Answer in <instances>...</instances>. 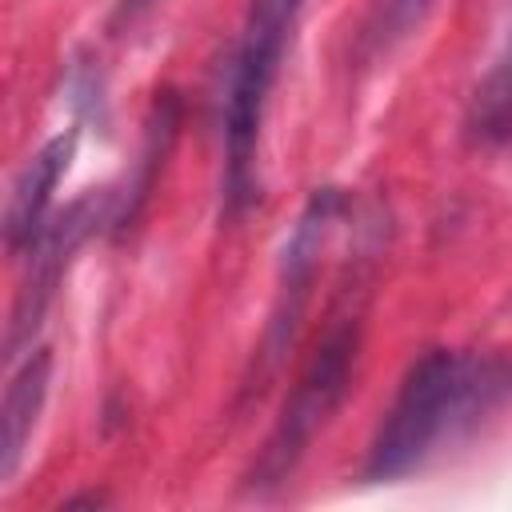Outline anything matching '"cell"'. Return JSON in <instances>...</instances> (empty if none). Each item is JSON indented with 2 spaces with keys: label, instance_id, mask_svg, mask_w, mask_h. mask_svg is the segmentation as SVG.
<instances>
[{
  "label": "cell",
  "instance_id": "cell-1",
  "mask_svg": "<svg viewBox=\"0 0 512 512\" xmlns=\"http://www.w3.org/2000/svg\"><path fill=\"white\" fill-rule=\"evenodd\" d=\"M512 396V356L428 348L404 372L392 408L384 412L364 476L400 480L420 468L444 440L472 428L484 412Z\"/></svg>",
  "mask_w": 512,
  "mask_h": 512
},
{
  "label": "cell",
  "instance_id": "cell-2",
  "mask_svg": "<svg viewBox=\"0 0 512 512\" xmlns=\"http://www.w3.org/2000/svg\"><path fill=\"white\" fill-rule=\"evenodd\" d=\"M304 0H252L240 52L232 60L228 76V100H224V204L228 212H240L252 204L256 192V144L264 124V104L276 84L284 44L292 32V20L300 16Z\"/></svg>",
  "mask_w": 512,
  "mask_h": 512
},
{
  "label": "cell",
  "instance_id": "cell-3",
  "mask_svg": "<svg viewBox=\"0 0 512 512\" xmlns=\"http://www.w3.org/2000/svg\"><path fill=\"white\" fill-rule=\"evenodd\" d=\"M356 352H360V324L348 316L344 324H336L320 348L312 352L308 368L300 372L260 460H256V472H252V484L256 488H268V484H280L296 464L300 456L308 452L312 436L328 424V416L340 408V400L348 396V384H352V368H356Z\"/></svg>",
  "mask_w": 512,
  "mask_h": 512
},
{
  "label": "cell",
  "instance_id": "cell-4",
  "mask_svg": "<svg viewBox=\"0 0 512 512\" xmlns=\"http://www.w3.org/2000/svg\"><path fill=\"white\" fill-rule=\"evenodd\" d=\"M344 208V196L336 188H324L312 196V204L304 208V216L296 220L292 228V240L284 248V284H280V304L272 312V324H268V360L276 364L280 352L292 344V332L300 324V312H304V300H308V288H312V276H316V264H320V252H324V240L336 224Z\"/></svg>",
  "mask_w": 512,
  "mask_h": 512
},
{
  "label": "cell",
  "instance_id": "cell-5",
  "mask_svg": "<svg viewBox=\"0 0 512 512\" xmlns=\"http://www.w3.org/2000/svg\"><path fill=\"white\" fill-rule=\"evenodd\" d=\"M88 224H96V212H92V196L88 200H76L72 208H64L56 220H48L40 228V236L28 244L32 252V264H28V280L20 288V300H16V320H12V336H8V348H16L40 320L44 304L52 300L72 252L80 248V240L88 236Z\"/></svg>",
  "mask_w": 512,
  "mask_h": 512
},
{
  "label": "cell",
  "instance_id": "cell-6",
  "mask_svg": "<svg viewBox=\"0 0 512 512\" xmlns=\"http://www.w3.org/2000/svg\"><path fill=\"white\" fill-rule=\"evenodd\" d=\"M72 152H76V132H64V136H52L20 168V176L12 184V196H8V212H4V236H8L12 248L32 244L40 236V228L48 224V204H52V192H56L60 176L72 164Z\"/></svg>",
  "mask_w": 512,
  "mask_h": 512
},
{
  "label": "cell",
  "instance_id": "cell-7",
  "mask_svg": "<svg viewBox=\"0 0 512 512\" xmlns=\"http://www.w3.org/2000/svg\"><path fill=\"white\" fill-rule=\"evenodd\" d=\"M48 380H52V356L48 348H36L12 376L8 392H4V408H0V480L8 484L20 468V456L32 440L36 416L44 408L48 396Z\"/></svg>",
  "mask_w": 512,
  "mask_h": 512
},
{
  "label": "cell",
  "instance_id": "cell-8",
  "mask_svg": "<svg viewBox=\"0 0 512 512\" xmlns=\"http://www.w3.org/2000/svg\"><path fill=\"white\" fill-rule=\"evenodd\" d=\"M468 136L476 144H504L512 140V32L492 64V72L480 80L472 108H468Z\"/></svg>",
  "mask_w": 512,
  "mask_h": 512
},
{
  "label": "cell",
  "instance_id": "cell-9",
  "mask_svg": "<svg viewBox=\"0 0 512 512\" xmlns=\"http://www.w3.org/2000/svg\"><path fill=\"white\" fill-rule=\"evenodd\" d=\"M428 4H432V0H388V24H392V28H408V24H416V20L424 16Z\"/></svg>",
  "mask_w": 512,
  "mask_h": 512
},
{
  "label": "cell",
  "instance_id": "cell-10",
  "mask_svg": "<svg viewBox=\"0 0 512 512\" xmlns=\"http://www.w3.org/2000/svg\"><path fill=\"white\" fill-rule=\"evenodd\" d=\"M152 4H160V0H116V16H112V24H132V20L144 16Z\"/></svg>",
  "mask_w": 512,
  "mask_h": 512
}]
</instances>
